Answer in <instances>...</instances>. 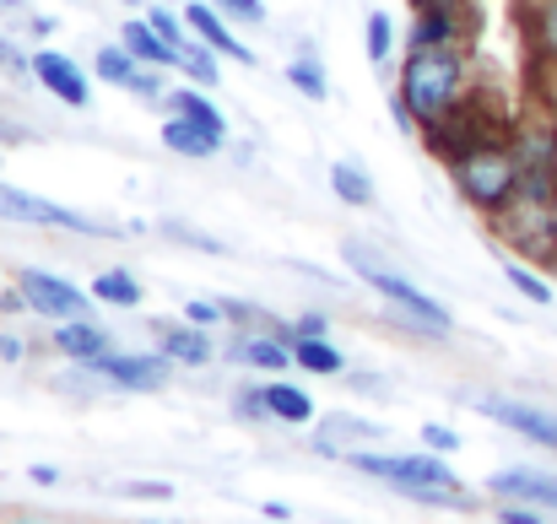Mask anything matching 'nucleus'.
I'll return each mask as SVG.
<instances>
[{
    "label": "nucleus",
    "instance_id": "obj_47",
    "mask_svg": "<svg viewBox=\"0 0 557 524\" xmlns=\"http://www.w3.org/2000/svg\"><path fill=\"white\" fill-rule=\"evenodd\" d=\"M163 5H174V0H163Z\"/></svg>",
    "mask_w": 557,
    "mask_h": 524
},
{
    "label": "nucleus",
    "instance_id": "obj_2",
    "mask_svg": "<svg viewBox=\"0 0 557 524\" xmlns=\"http://www.w3.org/2000/svg\"><path fill=\"white\" fill-rule=\"evenodd\" d=\"M487 233L525 265H557V178H520V189L487 216Z\"/></svg>",
    "mask_w": 557,
    "mask_h": 524
},
{
    "label": "nucleus",
    "instance_id": "obj_41",
    "mask_svg": "<svg viewBox=\"0 0 557 524\" xmlns=\"http://www.w3.org/2000/svg\"><path fill=\"white\" fill-rule=\"evenodd\" d=\"M389 120H395L400 130H411V136H417V120H411V109H406V98H400V92H389Z\"/></svg>",
    "mask_w": 557,
    "mask_h": 524
},
{
    "label": "nucleus",
    "instance_id": "obj_22",
    "mask_svg": "<svg viewBox=\"0 0 557 524\" xmlns=\"http://www.w3.org/2000/svg\"><path fill=\"white\" fill-rule=\"evenodd\" d=\"M54 351L71 357V362H92V357L114 351V336L92 320H65V325H54Z\"/></svg>",
    "mask_w": 557,
    "mask_h": 524
},
{
    "label": "nucleus",
    "instance_id": "obj_14",
    "mask_svg": "<svg viewBox=\"0 0 557 524\" xmlns=\"http://www.w3.org/2000/svg\"><path fill=\"white\" fill-rule=\"evenodd\" d=\"M185 22H189V33H195L200 43H211L216 54H227V60H238V65H260V54L227 27V16H222L211 0H185Z\"/></svg>",
    "mask_w": 557,
    "mask_h": 524
},
{
    "label": "nucleus",
    "instance_id": "obj_23",
    "mask_svg": "<svg viewBox=\"0 0 557 524\" xmlns=\"http://www.w3.org/2000/svg\"><path fill=\"white\" fill-rule=\"evenodd\" d=\"M169 114H185V120H195V125H206V130H216V136H227V120H222V109L206 98V87H195V82H185V87H174L169 98Z\"/></svg>",
    "mask_w": 557,
    "mask_h": 524
},
{
    "label": "nucleus",
    "instance_id": "obj_37",
    "mask_svg": "<svg viewBox=\"0 0 557 524\" xmlns=\"http://www.w3.org/2000/svg\"><path fill=\"white\" fill-rule=\"evenodd\" d=\"M422 444H428L433 454H455V449H460V438H455L444 422H428V427H422Z\"/></svg>",
    "mask_w": 557,
    "mask_h": 524
},
{
    "label": "nucleus",
    "instance_id": "obj_40",
    "mask_svg": "<svg viewBox=\"0 0 557 524\" xmlns=\"http://www.w3.org/2000/svg\"><path fill=\"white\" fill-rule=\"evenodd\" d=\"M298 336H331V320H325V314H304V320L293 325V341H298Z\"/></svg>",
    "mask_w": 557,
    "mask_h": 524
},
{
    "label": "nucleus",
    "instance_id": "obj_36",
    "mask_svg": "<svg viewBox=\"0 0 557 524\" xmlns=\"http://www.w3.org/2000/svg\"><path fill=\"white\" fill-rule=\"evenodd\" d=\"M136 98H147V103H158V98H169L163 92V71L158 65H141V76H136V87H131Z\"/></svg>",
    "mask_w": 557,
    "mask_h": 524
},
{
    "label": "nucleus",
    "instance_id": "obj_18",
    "mask_svg": "<svg viewBox=\"0 0 557 524\" xmlns=\"http://www.w3.org/2000/svg\"><path fill=\"white\" fill-rule=\"evenodd\" d=\"M525 43L536 71L557 82V0H525Z\"/></svg>",
    "mask_w": 557,
    "mask_h": 524
},
{
    "label": "nucleus",
    "instance_id": "obj_6",
    "mask_svg": "<svg viewBox=\"0 0 557 524\" xmlns=\"http://www.w3.org/2000/svg\"><path fill=\"white\" fill-rule=\"evenodd\" d=\"M449 178L460 189V200L482 216H493L515 189H520V158H515V141H487L466 158L449 163Z\"/></svg>",
    "mask_w": 557,
    "mask_h": 524
},
{
    "label": "nucleus",
    "instance_id": "obj_46",
    "mask_svg": "<svg viewBox=\"0 0 557 524\" xmlns=\"http://www.w3.org/2000/svg\"><path fill=\"white\" fill-rule=\"evenodd\" d=\"M11 524H33V520H11Z\"/></svg>",
    "mask_w": 557,
    "mask_h": 524
},
{
    "label": "nucleus",
    "instance_id": "obj_34",
    "mask_svg": "<svg viewBox=\"0 0 557 524\" xmlns=\"http://www.w3.org/2000/svg\"><path fill=\"white\" fill-rule=\"evenodd\" d=\"M163 238L189 244V249H206V254H222V244H216L211 233H195V227H185V222H163Z\"/></svg>",
    "mask_w": 557,
    "mask_h": 524
},
{
    "label": "nucleus",
    "instance_id": "obj_3",
    "mask_svg": "<svg viewBox=\"0 0 557 524\" xmlns=\"http://www.w3.org/2000/svg\"><path fill=\"white\" fill-rule=\"evenodd\" d=\"M347 465L373 476V482H384V487H395L400 498H417V503H438V509L471 503L460 492V476L433 449L428 454H373V449H358V454H347Z\"/></svg>",
    "mask_w": 557,
    "mask_h": 524
},
{
    "label": "nucleus",
    "instance_id": "obj_28",
    "mask_svg": "<svg viewBox=\"0 0 557 524\" xmlns=\"http://www.w3.org/2000/svg\"><path fill=\"white\" fill-rule=\"evenodd\" d=\"M92 298L98 303H114V309H141V282L114 265V271H98L92 276Z\"/></svg>",
    "mask_w": 557,
    "mask_h": 524
},
{
    "label": "nucleus",
    "instance_id": "obj_45",
    "mask_svg": "<svg viewBox=\"0 0 557 524\" xmlns=\"http://www.w3.org/2000/svg\"><path fill=\"white\" fill-rule=\"evenodd\" d=\"M0 141H16V125H5V120H0Z\"/></svg>",
    "mask_w": 557,
    "mask_h": 524
},
{
    "label": "nucleus",
    "instance_id": "obj_5",
    "mask_svg": "<svg viewBox=\"0 0 557 524\" xmlns=\"http://www.w3.org/2000/svg\"><path fill=\"white\" fill-rule=\"evenodd\" d=\"M342 254H347V265L358 271V282H369L373 292L395 309V320H400V325H411V330H422V336H449V330H455V320H449V309H444L438 298H428L417 282H406L400 271H389L384 260H373L369 249L347 244Z\"/></svg>",
    "mask_w": 557,
    "mask_h": 524
},
{
    "label": "nucleus",
    "instance_id": "obj_16",
    "mask_svg": "<svg viewBox=\"0 0 557 524\" xmlns=\"http://www.w3.org/2000/svg\"><path fill=\"white\" fill-rule=\"evenodd\" d=\"M373 438H384V427H373L363 416H325L320 427H314V449L320 454H331V460H347V454H358V449H369Z\"/></svg>",
    "mask_w": 557,
    "mask_h": 524
},
{
    "label": "nucleus",
    "instance_id": "obj_15",
    "mask_svg": "<svg viewBox=\"0 0 557 524\" xmlns=\"http://www.w3.org/2000/svg\"><path fill=\"white\" fill-rule=\"evenodd\" d=\"M227 362L260 367V373H282V367H293V336H276V330H233V336H227Z\"/></svg>",
    "mask_w": 557,
    "mask_h": 524
},
{
    "label": "nucleus",
    "instance_id": "obj_7",
    "mask_svg": "<svg viewBox=\"0 0 557 524\" xmlns=\"http://www.w3.org/2000/svg\"><path fill=\"white\" fill-rule=\"evenodd\" d=\"M0 222H22V227H54V233H76V238H125V227H109V222H92L49 195H33V189H16L0 178Z\"/></svg>",
    "mask_w": 557,
    "mask_h": 524
},
{
    "label": "nucleus",
    "instance_id": "obj_31",
    "mask_svg": "<svg viewBox=\"0 0 557 524\" xmlns=\"http://www.w3.org/2000/svg\"><path fill=\"white\" fill-rule=\"evenodd\" d=\"M363 43H369L373 65H389V54H395V22H389V11H369V22H363Z\"/></svg>",
    "mask_w": 557,
    "mask_h": 524
},
{
    "label": "nucleus",
    "instance_id": "obj_38",
    "mask_svg": "<svg viewBox=\"0 0 557 524\" xmlns=\"http://www.w3.org/2000/svg\"><path fill=\"white\" fill-rule=\"evenodd\" d=\"M498 524H547V520L531 503H498Z\"/></svg>",
    "mask_w": 557,
    "mask_h": 524
},
{
    "label": "nucleus",
    "instance_id": "obj_20",
    "mask_svg": "<svg viewBox=\"0 0 557 524\" xmlns=\"http://www.w3.org/2000/svg\"><path fill=\"white\" fill-rule=\"evenodd\" d=\"M120 43L141 60V65H158V71H180V49L147 22V16H131L125 27H120Z\"/></svg>",
    "mask_w": 557,
    "mask_h": 524
},
{
    "label": "nucleus",
    "instance_id": "obj_39",
    "mask_svg": "<svg viewBox=\"0 0 557 524\" xmlns=\"http://www.w3.org/2000/svg\"><path fill=\"white\" fill-rule=\"evenodd\" d=\"M120 492H125V498H158V503H169V498H174V487H169V482H125Z\"/></svg>",
    "mask_w": 557,
    "mask_h": 524
},
{
    "label": "nucleus",
    "instance_id": "obj_4",
    "mask_svg": "<svg viewBox=\"0 0 557 524\" xmlns=\"http://www.w3.org/2000/svg\"><path fill=\"white\" fill-rule=\"evenodd\" d=\"M515 125L520 120H509V114H498V103H493V92L487 87H471L422 141H428V152L449 169L455 158H466V152H476V147H487V141H509L515 136Z\"/></svg>",
    "mask_w": 557,
    "mask_h": 524
},
{
    "label": "nucleus",
    "instance_id": "obj_17",
    "mask_svg": "<svg viewBox=\"0 0 557 524\" xmlns=\"http://www.w3.org/2000/svg\"><path fill=\"white\" fill-rule=\"evenodd\" d=\"M255 395H260V411H265V422H287V427H304V422H314V400H309L298 384H282L276 373H271L265 384H255Z\"/></svg>",
    "mask_w": 557,
    "mask_h": 524
},
{
    "label": "nucleus",
    "instance_id": "obj_35",
    "mask_svg": "<svg viewBox=\"0 0 557 524\" xmlns=\"http://www.w3.org/2000/svg\"><path fill=\"white\" fill-rule=\"evenodd\" d=\"M185 320H189V325H200V330H211V325H227V320H222V303H206V298L185 303Z\"/></svg>",
    "mask_w": 557,
    "mask_h": 524
},
{
    "label": "nucleus",
    "instance_id": "obj_11",
    "mask_svg": "<svg viewBox=\"0 0 557 524\" xmlns=\"http://www.w3.org/2000/svg\"><path fill=\"white\" fill-rule=\"evenodd\" d=\"M27 65H33L38 87L54 92L65 109H87V103H92V82H87V71H82L71 54H60V49H33Z\"/></svg>",
    "mask_w": 557,
    "mask_h": 524
},
{
    "label": "nucleus",
    "instance_id": "obj_13",
    "mask_svg": "<svg viewBox=\"0 0 557 524\" xmlns=\"http://www.w3.org/2000/svg\"><path fill=\"white\" fill-rule=\"evenodd\" d=\"M487 492H493L498 503H531V509H542V514H557V476L553 471H525V465H515V471L487 476Z\"/></svg>",
    "mask_w": 557,
    "mask_h": 524
},
{
    "label": "nucleus",
    "instance_id": "obj_12",
    "mask_svg": "<svg viewBox=\"0 0 557 524\" xmlns=\"http://www.w3.org/2000/svg\"><path fill=\"white\" fill-rule=\"evenodd\" d=\"M476 38V11H422L406 27V49H449V43H471Z\"/></svg>",
    "mask_w": 557,
    "mask_h": 524
},
{
    "label": "nucleus",
    "instance_id": "obj_1",
    "mask_svg": "<svg viewBox=\"0 0 557 524\" xmlns=\"http://www.w3.org/2000/svg\"><path fill=\"white\" fill-rule=\"evenodd\" d=\"M395 92L406 98V109H411V120H417V136H428V130L471 92V43L406 49Z\"/></svg>",
    "mask_w": 557,
    "mask_h": 524
},
{
    "label": "nucleus",
    "instance_id": "obj_24",
    "mask_svg": "<svg viewBox=\"0 0 557 524\" xmlns=\"http://www.w3.org/2000/svg\"><path fill=\"white\" fill-rule=\"evenodd\" d=\"M331 189H336V200L342 205H352V211H369L373 205V178L363 163H331Z\"/></svg>",
    "mask_w": 557,
    "mask_h": 524
},
{
    "label": "nucleus",
    "instance_id": "obj_33",
    "mask_svg": "<svg viewBox=\"0 0 557 524\" xmlns=\"http://www.w3.org/2000/svg\"><path fill=\"white\" fill-rule=\"evenodd\" d=\"M211 5H216L227 22H244V27H260V22H265V5H260V0H211Z\"/></svg>",
    "mask_w": 557,
    "mask_h": 524
},
{
    "label": "nucleus",
    "instance_id": "obj_27",
    "mask_svg": "<svg viewBox=\"0 0 557 524\" xmlns=\"http://www.w3.org/2000/svg\"><path fill=\"white\" fill-rule=\"evenodd\" d=\"M287 82H293L304 98H314V103H325V98H331V76H325V65H320V54H314V49H304V54H293V60H287Z\"/></svg>",
    "mask_w": 557,
    "mask_h": 524
},
{
    "label": "nucleus",
    "instance_id": "obj_32",
    "mask_svg": "<svg viewBox=\"0 0 557 524\" xmlns=\"http://www.w3.org/2000/svg\"><path fill=\"white\" fill-rule=\"evenodd\" d=\"M147 22H152V27H158V33H163L174 49H185L189 38H195V33H189V22L174 11V5H152V11H147Z\"/></svg>",
    "mask_w": 557,
    "mask_h": 524
},
{
    "label": "nucleus",
    "instance_id": "obj_43",
    "mask_svg": "<svg viewBox=\"0 0 557 524\" xmlns=\"http://www.w3.org/2000/svg\"><path fill=\"white\" fill-rule=\"evenodd\" d=\"M27 357V341L22 336H0V362H22Z\"/></svg>",
    "mask_w": 557,
    "mask_h": 524
},
{
    "label": "nucleus",
    "instance_id": "obj_30",
    "mask_svg": "<svg viewBox=\"0 0 557 524\" xmlns=\"http://www.w3.org/2000/svg\"><path fill=\"white\" fill-rule=\"evenodd\" d=\"M180 71H185V82H195V87H216V49L200 43V38H189L185 49H180Z\"/></svg>",
    "mask_w": 557,
    "mask_h": 524
},
{
    "label": "nucleus",
    "instance_id": "obj_9",
    "mask_svg": "<svg viewBox=\"0 0 557 524\" xmlns=\"http://www.w3.org/2000/svg\"><path fill=\"white\" fill-rule=\"evenodd\" d=\"M87 378L98 384H114V389H141V395H158L169 378H174V362L163 351H103L92 362H76Z\"/></svg>",
    "mask_w": 557,
    "mask_h": 524
},
{
    "label": "nucleus",
    "instance_id": "obj_29",
    "mask_svg": "<svg viewBox=\"0 0 557 524\" xmlns=\"http://www.w3.org/2000/svg\"><path fill=\"white\" fill-rule=\"evenodd\" d=\"M504 282H509L525 303H536V309H547V303H553V282H547V276H536V265H525V260H509V265H504Z\"/></svg>",
    "mask_w": 557,
    "mask_h": 524
},
{
    "label": "nucleus",
    "instance_id": "obj_25",
    "mask_svg": "<svg viewBox=\"0 0 557 524\" xmlns=\"http://www.w3.org/2000/svg\"><path fill=\"white\" fill-rule=\"evenodd\" d=\"M92 71H98V82H109V87H136V76H141V60L125 49V43H109V49H98L92 54Z\"/></svg>",
    "mask_w": 557,
    "mask_h": 524
},
{
    "label": "nucleus",
    "instance_id": "obj_44",
    "mask_svg": "<svg viewBox=\"0 0 557 524\" xmlns=\"http://www.w3.org/2000/svg\"><path fill=\"white\" fill-rule=\"evenodd\" d=\"M27 476H33L38 487H54V482H60V471H54V465H27Z\"/></svg>",
    "mask_w": 557,
    "mask_h": 524
},
{
    "label": "nucleus",
    "instance_id": "obj_8",
    "mask_svg": "<svg viewBox=\"0 0 557 524\" xmlns=\"http://www.w3.org/2000/svg\"><path fill=\"white\" fill-rule=\"evenodd\" d=\"M16 287L27 298V314L49 320V325H65V320H92V292H82L76 282L54 276V271H38V265H22L16 271Z\"/></svg>",
    "mask_w": 557,
    "mask_h": 524
},
{
    "label": "nucleus",
    "instance_id": "obj_26",
    "mask_svg": "<svg viewBox=\"0 0 557 524\" xmlns=\"http://www.w3.org/2000/svg\"><path fill=\"white\" fill-rule=\"evenodd\" d=\"M293 362L304 373H347V357L331 347V336H298L293 341Z\"/></svg>",
    "mask_w": 557,
    "mask_h": 524
},
{
    "label": "nucleus",
    "instance_id": "obj_10",
    "mask_svg": "<svg viewBox=\"0 0 557 524\" xmlns=\"http://www.w3.org/2000/svg\"><path fill=\"white\" fill-rule=\"evenodd\" d=\"M471 406L487 422H498V427H509V433H520V438H531V444H542V449L557 454V411L531 406V400H515V395H471Z\"/></svg>",
    "mask_w": 557,
    "mask_h": 524
},
{
    "label": "nucleus",
    "instance_id": "obj_21",
    "mask_svg": "<svg viewBox=\"0 0 557 524\" xmlns=\"http://www.w3.org/2000/svg\"><path fill=\"white\" fill-rule=\"evenodd\" d=\"M163 147L174 152V158H216L222 147H227V136H216V130H206V125H195L185 114H169L163 120Z\"/></svg>",
    "mask_w": 557,
    "mask_h": 524
},
{
    "label": "nucleus",
    "instance_id": "obj_42",
    "mask_svg": "<svg viewBox=\"0 0 557 524\" xmlns=\"http://www.w3.org/2000/svg\"><path fill=\"white\" fill-rule=\"evenodd\" d=\"M411 5V16H422V11H466L471 0H406Z\"/></svg>",
    "mask_w": 557,
    "mask_h": 524
},
{
    "label": "nucleus",
    "instance_id": "obj_19",
    "mask_svg": "<svg viewBox=\"0 0 557 524\" xmlns=\"http://www.w3.org/2000/svg\"><path fill=\"white\" fill-rule=\"evenodd\" d=\"M158 351H163L174 367H206V362L216 357L211 336H206L200 325H189V320H180V325H163V330H158Z\"/></svg>",
    "mask_w": 557,
    "mask_h": 524
}]
</instances>
